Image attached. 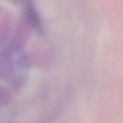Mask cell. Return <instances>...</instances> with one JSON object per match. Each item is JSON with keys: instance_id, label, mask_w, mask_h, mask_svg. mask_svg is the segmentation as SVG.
I'll use <instances>...</instances> for the list:
<instances>
[{"instance_id": "obj_1", "label": "cell", "mask_w": 123, "mask_h": 123, "mask_svg": "<svg viewBox=\"0 0 123 123\" xmlns=\"http://www.w3.org/2000/svg\"><path fill=\"white\" fill-rule=\"evenodd\" d=\"M25 10L26 15L28 16V18L29 21L30 22V23L33 25V27L36 30L41 31L42 29H41V26L39 17L38 15V13H37L36 8H35L34 5L33 4V3L27 2L25 5Z\"/></svg>"}]
</instances>
